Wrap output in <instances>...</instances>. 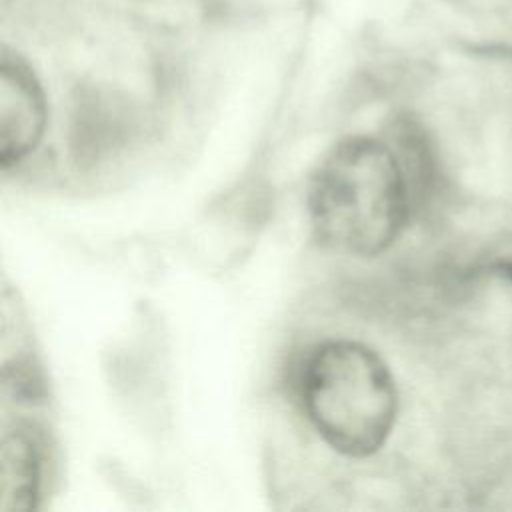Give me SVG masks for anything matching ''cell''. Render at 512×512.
I'll return each mask as SVG.
<instances>
[{
	"label": "cell",
	"instance_id": "obj_1",
	"mask_svg": "<svg viewBox=\"0 0 512 512\" xmlns=\"http://www.w3.org/2000/svg\"><path fill=\"white\" fill-rule=\"evenodd\" d=\"M308 214L324 246L362 258L384 252L408 214L406 182L394 152L366 136L340 140L312 174Z\"/></svg>",
	"mask_w": 512,
	"mask_h": 512
},
{
	"label": "cell",
	"instance_id": "obj_2",
	"mask_svg": "<svg viewBox=\"0 0 512 512\" xmlns=\"http://www.w3.org/2000/svg\"><path fill=\"white\" fill-rule=\"evenodd\" d=\"M306 414L324 442L352 458L374 454L392 432L398 392L384 360L354 340H330L302 374Z\"/></svg>",
	"mask_w": 512,
	"mask_h": 512
},
{
	"label": "cell",
	"instance_id": "obj_3",
	"mask_svg": "<svg viewBox=\"0 0 512 512\" xmlns=\"http://www.w3.org/2000/svg\"><path fill=\"white\" fill-rule=\"evenodd\" d=\"M46 124V100L28 64L2 52L0 60V160L8 168L28 156Z\"/></svg>",
	"mask_w": 512,
	"mask_h": 512
},
{
	"label": "cell",
	"instance_id": "obj_4",
	"mask_svg": "<svg viewBox=\"0 0 512 512\" xmlns=\"http://www.w3.org/2000/svg\"><path fill=\"white\" fill-rule=\"evenodd\" d=\"M40 494V454L34 438L8 432L0 444V512H28Z\"/></svg>",
	"mask_w": 512,
	"mask_h": 512
},
{
	"label": "cell",
	"instance_id": "obj_5",
	"mask_svg": "<svg viewBox=\"0 0 512 512\" xmlns=\"http://www.w3.org/2000/svg\"><path fill=\"white\" fill-rule=\"evenodd\" d=\"M506 270H508V276H510V278H512V266H508V268H506Z\"/></svg>",
	"mask_w": 512,
	"mask_h": 512
}]
</instances>
